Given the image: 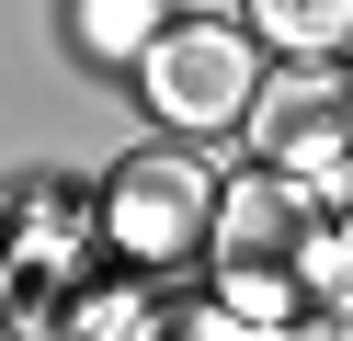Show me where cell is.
Returning a JSON list of instances; mask_svg holds the SVG:
<instances>
[{"mask_svg": "<svg viewBox=\"0 0 353 341\" xmlns=\"http://www.w3.org/2000/svg\"><path fill=\"white\" fill-rule=\"evenodd\" d=\"M319 227H330V216L307 205V182L262 159V171L228 182V205H216V273H228L216 296H239L251 318L285 330L296 296H307V262H319Z\"/></svg>", "mask_w": 353, "mask_h": 341, "instance_id": "cell-1", "label": "cell"}, {"mask_svg": "<svg viewBox=\"0 0 353 341\" xmlns=\"http://www.w3.org/2000/svg\"><path fill=\"white\" fill-rule=\"evenodd\" d=\"M251 148L296 182H353V68L342 57H285L251 103Z\"/></svg>", "mask_w": 353, "mask_h": 341, "instance_id": "cell-2", "label": "cell"}, {"mask_svg": "<svg viewBox=\"0 0 353 341\" xmlns=\"http://www.w3.org/2000/svg\"><path fill=\"white\" fill-rule=\"evenodd\" d=\"M148 103H160V125H239V114L262 103V68H251V34L239 23H171L160 45L137 57Z\"/></svg>", "mask_w": 353, "mask_h": 341, "instance_id": "cell-3", "label": "cell"}, {"mask_svg": "<svg viewBox=\"0 0 353 341\" xmlns=\"http://www.w3.org/2000/svg\"><path fill=\"white\" fill-rule=\"evenodd\" d=\"M103 227H114V250H125L137 273H171L194 239H216V182L194 171V159L148 148V159H125V171H114V194H103Z\"/></svg>", "mask_w": 353, "mask_h": 341, "instance_id": "cell-4", "label": "cell"}, {"mask_svg": "<svg viewBox=\"0 0 353 341\" xmlns=\"http://www.w3.org/2000/svg\"><path fill=\"white\" fill-rule=\"evenodd\" d=\"M251 34L285 57H342L353 45V0H251Z\"/></svg>", "mask_w": 353, "mask_h": 341, "instance_id": "cell-5", "label": "cell"}, {"mask_svg": "<svg viewBox=\"0 0 353 341\" xmlns=\"http://www.w3.org/2000/svg\"><path fill=\"white\" fill-rule=\"evenodd\" d=\"M148 341H285L274 318H251L239 296H183V307L148 318Z\"/></svg>", "mask_w": 353, "mask_h": 341, "instance_id": "cell-6", "label": "cell"}, {"mask_svg": "<svg viewBox=\"0 0 353 341\" xmlns=\"http://www.w3.org/2000/svg\"><path fill=\"white\" fill-rule=\"evenodd\" d=\"M171 23H160V0H80V45L92 57H148Z\"/></svg>", "mask_w": 353, "mask_h": 341, "instance_id": "cell-7", "label": "cell"}, {"mask_svg": "<svg viewBox=\"0 0 353 341\" xmlns=\"http://www.w3.org/2000/svg\"><path fill=\"white\" fill-rule=\"evenodd\" d=\"M307 296H319V307H353V216H330V227H319V262H307Z\"/></svg>", "mask_w": 353, "mask_h": 341, "instance_id": "cell-8", "label": "cell"}, {"mask_svg": "<svg viewBox=\"0 0 353 341\" xmlns=\"http://www.w3.org/2000/svg\"><path fill=\"white\" fill-rule=\"evenodd\" d=\"M307 341H353V307H319V318H307Z\"/></svg>", "mask_w": 353, "mask_h": 341, "instance_id": "cell-9", "label": "cell"}]
</instances>
